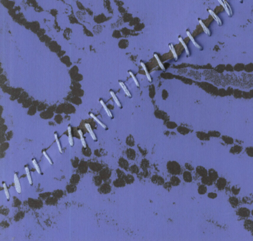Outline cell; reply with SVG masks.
Returning <instances> with one entry per match:
<instances>
[{
    "label": "cell",
    "mask_w": 253,
    "mask_h": 241,
    "mask_svg": "<svg viewBox=\"0 0 253 241\" xmlns=\"http://www.w3.org/2000/svg\"><path fill=\"white\" fill-rule=\"evenodd\" d=\"M91 117H93V119L94 120L96 121V122H97V123H98V124H99L100 125V126L104 128V129H106V128H107V127H106V124H103V122H101V121H100V120H98V118H97V117H96V116H95V115H93V114L91 113Z\"/></svg>",
    "instance_id": "29"
},
{
    "label": "cell",
    "mask_w": 253,
    "mask_h": 241,
    "mask_svg": "<svg viewBox=\"0 0 253 241\" xmlns=\"http://www.w3.org/2000/svg\"><path fill=\"white\" fill-rule=\"evenodd\" d=\"M129 74H130V75H131V76L132 77V79H133V80H134V83H135V84L137 85V86H139V82H138V81L137 80V79H136V77L134 76V74L132 72H129Z\"/></svg>",
    "instance_id": "41"
},
{
    "label": "cell",
    "mask_w": 253,
    "mask_h": 241,
    "mask_svg": "<svg viewBox=\"0 0 253 241\" xmlns=\"http://www.w3.org/2000/svg\"><path fill=\"white\" fill-rule=\"evenodd\" d=\"M245 153L249 157H253V147L248 146L245 148Z\"/></svg>",
    "instance_id": "32"
},
{
    "label": "cell",
    "mask_w": 253,
    "mask_h": 241,
    "mask_svg": "<svg viewBox=\"0 0 253 241\" xmlns=\"http://www.w3.org/2000/svg\"><path fill=\"white\" fill-rule=\"evenodd\" d=\"M43 155H44L45 157V158L47 159V160H48V162H49V163H50L51 165H52V163H52V160H51V159H50V157L48 156V154H47V153H46V152L44 151H43Z\"/></svg>",
    "instance_id": "44"
},
{
    "label": "cell",
    "mask_w": 253,
    "mask_h": 241,
    "mask_svg": "<svg viewBox=\"0 0 253 241\" xmlns=\"http://www.w3.org/2000/svg\"><path fill=\"white\" fill-rule=\"evenodd\" d=\"M243 146H241L240 145H234L233 146H232L230 149V153H231L233 154H240L242 151H243Z\"/></svg>",
    "instance_id": "6"
},
{
    "label": "cell",
    "mask_w": 253,
    "mask_h": 241,
    "mask_svg": "<svg viewBox=\"0 0 253 241\" xmlns=\"http://www.w3.org/2000/svg\"><path fill=\"white\" fill-rule=\"evenodd\" d=\"M85 127H86V129H87V130H88V132H89V134H90V135H91V138H92L94 141H96V140H97V138H96V134H94V132H93L92 129H91V126H90V124H88V123H86Z\"/></svg>",
    "instance_id": "15"
},
{
    "label": "cell",
    "mask_w": 253,
    "mask_h": 241,
    "mask_svg": "<svg viewBox=\"0 0 253 241\" xmlns=\"http://www.w3.org/2000/svg\"><path fill=\"white\" fill-rule=\"evenodd\" d=\"M197 137L199 140L202 141H209L210 139V136L208 133H205L204 132H197Z\"/></svg>",
    "instance_id": "4"
},
{
    "label": "cell",
    "mask_w": 253,
    "mask_h": 241,
    "mask_svg": "<svg viewBox=\"0 0 253 241\" xmlns=\"http://www.w3.org/2000/svg\"><path fill=\"white\" fill-rule=\"evenodd\" d=\"M251 232H252V235H253V228L251 230Z\"/></svg>",
    "instance_id": "49"
},
{
    "label": "cell",
    "mask_w": 253,
    "mask_h": 241,
    "mask_svg": "<svg viewBox=\"0 0 253 241\" xmlns=\"http://www.w3.org/2000/svg\"><path fill=\"white\" fill-rule=\"evenodd\" d=\"M134 181V178L132 176H128L126 178V183H132Z\"/></svg>",
    "instance_id": "46"
},
{
    "label": "cell",
    "mask_w": 253,
    "mask_h": 241,
    "mask_svg": "<svg viewBox=\"0 0 253 241\" xmlns=\"http://www.w3.org/2000/svg\"><path fill=\"white\" fill-rule=\"evenodd\" d=\"M202 184L205 185H206V186H211V185H213L214 181H213V180H212L210 178H209V176H205V177H202Z\"/></svg>",
    "instance_id": "10"
},
{
    "label": "cell",
    "mask_w": 253,
    "mask_h": 241,
    "mask_svg": "<svg viewBox=\"0 0 253 241\" xmlns=\"http://www.w3.org/2000/svg\"><path fill=\"white\" fill-rule=\"evenodd\" d=\"M208 134L210 136V137H212L218 138L219 137H221V133L217 131H209L208 132Z\"/></svg>",
    "instance_id": "31"
},
{
    "label": "cell",
    "mask_w": 253,
    "mask_h": 241,
    "mask_svg": "<svg viewBox=\"0 0 253 241\" xmlns=\"http://www.w3.org/2000/svg\"><path fill=\"white\" fill-rule=\"evenodd\" d=\"M126 154H127V157L129 158L131 160H134L135 159V151L132 150V149H128L127 150V152H126Z\"/></svg>",
    "instance_id": "24"
},
{
    "label": "cell",
    "mask_w": 253,
    "mask_h": 241,
    "mask_svg": "<svg viewBox=\"0 0 253 241\" xmlns=\"http://www.w3.org/2000/svg\"><path fill=\"white\" fill-rule=\"evenodd\" d=\"M100 104L103 105V108H104V110H106V114L109 116L110 117H113V115H112V113L110 111V110L108 108V107L106 106V105L105 103H104V102H103V100H100Z\"/></svg>",
    "instance_id": "26"
},
{
    "label": "cell",
    "mask_w": 253,
    "mask_h": 241,
    "mask_svg": "<svg viewBox=\"0 0 253 241\" xmlns=\"http://www.w3.org/2000/svg\"><path fill=\"white\" fill-rule=\"evenodd\" d=\"M208 11H209V14L212 15V17L215 19L216 21L217 22V24H218L219 26H221V25H222V22H221V19H220V18H219L217 16H216V14L213 11L211 10V9H209V10H208Z\"/></svg>",
    "instance_id": "16"
},
{
    "label": "cell",
    "mask_w": 253,
    "mask_h": 241,
    "mask_svg": "<svg viewBox=\"0 0 253 241\" xmlns=\"http://www.w3.org/2000/svg\"><path fill=\"white\" fill-rule=\"evenodd\" d=\"M68 134H69V145L71 146H73L74 145V141H73V138H72V128H71V126L69 125L68 126Z\"/></svg>",
    "instance_id": "21"
},
{
    "label": "cell",
    "mask_w": 253,
    "mask_h": 241,
    "mask_svg": "<svg viewBox=\"0 0 253 241\" xmlns=\"http://www.w3.org/2000/svg\"><path fill=\"white\" fill-rule=\"evenodd\" d=\"M178 39H179V40H180V42H181V44L182 45V46H183V48L185 49V52H186V54L187 55H189V50H188V48H187V46L186 45V44L185 43V42H184V40H183V39L182 38V37H180V36H179L178 37Z\"/></svg>",
    "instance_id": "30"
},
{
    "label": "cell",
    "mask_w": 253,
    "mask_h": 241,
    "mask_svg": "<svg viewBox=\"0 0 253 241\" xmlns=\"http://www.w3.org/2000/svg\"><path fill=\"white\" fill-rule=\"evenodd\" d=\"M14 184H15V188L18 194L21 192V187L19 183V180L18 178V176L16 174H14Z\"/></svg>",
    "instance_id": "9"
},
{
    "label": "cell",
    "mask_w": 253,
    "mask_h": 241,
    "mask_svg": "<svg viewBox=\"0 0 253 241\" xmlns=\"http://www.w3.org/2000/svg\"><path fill=\"white\" fill-rule=\"evenodd\" d=\"M240 189L238 187L233 186L232 188H231V192L234 195H238L240 193Z\"/></svg>",
    "instance_id": "37"
},
{
    "label": "cell",
    "mask_w": 253,
    "mask_h": 241,
    "mask_svg": "<svg viewBox=\"0 0 253 241\" xmlns=\"http://www.w3.org/2000/svg\"><path fill=\"white\" fill-rule=\"evenodd\" d=\"M218 1L219 2V3L222 5L223 7L225 9V10H226V13L228 14V16H232V14H231V13H230V11L228 7V6L226 5V1H225V0H218Z\"/></svg>",
    "instance_id": "18"
},
{
    "label": "cell",
    "mask_w": 253,
    "mask_h": 241,
    "mask_svg": "<svg viewBox=\"0 0 253 241\" xmlns=\"http://www.w3.org/2000/svg\"><path fill=\"white\" fill-rule=\"evenodd\" d=\"M172 186H173V185H172V184H171V182H170V183H166L164 185V187L165 189H168V190H170V189H171Z\"/></svg>",
    "instance_id": "45"
},
{
    "label": "cell",
    "mask_w": 253,
    "mask_h": 241,
    "mask_svg": "<svg viewBox=\"0 0 253 241\" xmlns=\"http://www.w3.org/2000/svg\"><path fill=\"white\" fill-rule=\"evenodd\" d=\"M229 202L233 208H236L239 204V200L236 196H230L229 198Z\"/></svg>",
    "instance_id": "12"
},
{
    "label": "cell",
    "mask_w": 253,
    "mask_h": 241,
    "mask_svg": "<svg viewBox=\"0 0 253 241\" xmlns=\"http://www.w3.org/2000/svg\"><path fill=\"white\" fill-rule=\"evenodd\" d=\"M78 132H79V136H80V137H81V144H82L84 148H86V143L85 139H83V137L82 131H81V130H79V131H78Z\"/></svg>",
    "instance_id": "39"
},
{
    "label": "cell",
    "mask_w": 253,
    "mask_h": 241,
    "mask_svg": "<svg viewBox=\"0 0 253 241\" xmlns=\"http://www.w3.org/2000/svg\"><path fill=\"white\" fill-rule=\"evenodd\" d=\"M167 168L168 172L172 175L178 176L182 172V168L180 165L176 161H169L167 163Z\"/></svg>",
    "instance_id": "1"
},
{
    "label": "cell",
    "mask_w": 253,
    "mask_h": 241,
    "mask_svg": "<svg viewBox=\"0 0 253 241\" xmlns=\"http://www.w3.org/2000/svg\"><path fill=\"white\" fill-rule=\"evenodd\" d=\"M186 33H187V36H188V37H189V39L191 40V41L192 42V43H193V44L195 45V47H197V48H198L199 50H202V47H201V46H199V45L198 44H197V42H195V39H194V38L192 37V35H191V33H189V31H187V32H186Z\"/></svg>",
    "instance_id": "20"
},
{
    "label": "cell",
    "mask_w": 253,
    "mask_h": 241,
    "mask_svg": "<svg viewBox=\"0 0 253 241\" xmlns=\"http://www.w3.org/2000/svg\"><path fill=\"white\" fill-rule=\"evenodd\" d=\"M141 65L142 68H143V69H144V72H145V74H146V77H147L149 81V82H151V81H152V79H151V77L149 73L148 72V70H147V69H146V67L145 64H144V62H141Z\"/></svg>",
    "instance_id": "25"
},
{
    "label": "cell",
    "mask_w": 253,
    "mask_h": 241,
    "mask_svg": "<svg viewBox=\"0 0 253 241\" xmlns=\"http://www.w3.org/2000/svg\"><path fill=\"white\" fill-rule=\"evenodd\" d=\"M185 168L187 169L188 170H194L193 166H192L190 163H186L185 164Z\"/></svg>",
    "instance_id": "43"
},
{
    "label": "cell",
    "mask_w": 253,
    "mask_h": 241,
    "mask_svg": "<svg viewBox=\"0 0 253 241\" xmlns=\"http://www.w3.org/2000/svg\"><path fill=\"white\" fill-rule=\"evenodd\" d=\"M152 180H153L154 183H156V184H158V185H163V184L164 183V180H163V179L162 178H161V177H159V176H154L153 178H152Z\"/></svg>",
    "instance_id": "17"
},
{
    "label": "cell",
    "mask_w": 253,
    "mask_h": 241,
    "mask_svg": "<svg viewBox=\"0 0 253 241\" xmlns=\"http://www.w3.org/2000/svg\"><path fill=\"white\" fill-rule=\"evenodd\" d=\"M25 170H26V176H27L28 183H29L30 185H32V184H33V181H32V178H31V173H30V171H29V169H28V167H26V168H25Z\"/></svg>",
    "instance_id": "33"
},
{
    "label": "cell",
    "mask_w": 253,
    "mask_h": 241,
    "mask_svg": "<svg viewBox=\"0 0 253 241\" xmlns=\"http://www.w3.org/2000/svg\"><path fill=\"white\" fill-rule=\"evenodd\" d=\"M207 192V187L205 185H201L198 187V193L199 194H204Z\"/></svg>",
    "instance_id": "19"
},
{
    "label": "cell",
    "mask_w": 253,
    "mask_h": 241,
    "mask_svg": "<svg viewBox=\"0 0 253 241\" xmlns=\"http://www.w3.org/2000/svg\"><path fill=\"white\" fill-rule=\"evenodd\" d=\"M223 141L228 145H232L234 144V139L232 137H230L229 136H226V135H223L221 137Z\"/></svg>",
    "instance_id": "11"
},
{
    "label": "cell",
    "mask_w": 253,
    "mask_h": 241,
    "mask_svg": "<svg viewBox=\"0 0 253 241\" xmlns=\"http://www.w3.org/2000/svg\"><path fill=\"white\" fill-rule=\"evenodd\" d=\"M32 163H33V165H34V167H35V170H37V172H38V174H41V170H40V168H39V166H38V163H37V162H36V161H35V159H33L32 160Z\"/></svg>",
    "instance_id": "38"
},
{
    "label": "cell",
    "mask_w": 253,
    "mask_h": 241,
    "mask_svg": "<svg viewBox=\"0 0 253 241\" xmlns=\"http://www.w3.org/2000/svg\"><path fill=\"white\" fill-rule=\"evenodd\" d=\"M169 48L171 49L172 53H173V57H174L175 59V60H178V55H177V53L175 52V50L173 45V44H170V45H169Z\"/></svg>",
    "instance_id": "34"
},
{
    "label": "cell",
    "mask_w": 253,
    "mask_h": 241,
    "mask_svg": "<svg viewBox=\"0 0 253 241\" xmlns=\"http://www.w3.org/2000/svg\"><path fill=\"white\" fill-rule=\"evenodd\" d=\"M166 127L168 128V129H175V128L178 127V124H176L175 122H171V121H168L166 122Z\"/></svg>",
    "instance_id": "28"
},
{
    "label": "cell",
    "mask_w": 253,
    "mask_h": 241,
    "mask_svg": "<svg viewBox=\"0 0 253 241\" xmlns=\"http://www.w3.org/2000/svg\"><path fill=\"white\" fill-rule=\"evenodd\" d=\"M182 178L186 183H191L192 181V176L191 172L188 170L185 171L182 174Z\"/></svg>",
    "instance_id": "8"
},
{
    "label": "cell",
    "mask_w": 253,
    "mask_h": 241,
    "mask_svg": "<svg viewBox=\"0 0 253 241\" xmlns=\"http://www.w3.org/2000/svg\"><path fill=\"white\" fill-rule=\"evenodd\" d=\"M208 197L211 199H215L217 197V194L215 192H209L208 193Z\"/></svg>",
    "instance_id": "42"
},
{
    "label": "cell",
    "mask_w": 253,
    "mask_h": 241,
    "mask_svg": "<svg viewBox=\"0 0 253 241\" xmlns=\"http://www.w3.org/2000/svg\"><path fill=\"white\" fill-rule=\"evenodd\" d=\"M132 171L135 172H138V168L137 167V165H133V166L132 167Z\"/></svg>",
    "instance_id": "48"
},
{
    "label": "cell",
    "mask_w": 253,
    "mask_h": 241,
    "mask_svg": "<svg viewBox=\"0 0 253 241\" xmlns=\"http://www.w3.org/2000/svg\"><path fill=\"white\" fill-rule=\"evenodd\" d=\"M126 143L129 144V146H134V140H133V139H130L129 138L127 139V141H126Z\"/></svg>",
    "instance_id": "47"
},
{
    "label": "cell",
    "mask_w": 253,
    "mask_h": 241,
    "mask_svg": "<svg viewBox=\"0 0 253 241\" xmlns=\"http://www.w3.org/2000/svg\"><path fill=\"white\" fill-rule=\"evenodd\" d=\"M199 24H200V25H201V26H202V28H203L204 31L209 36H210V35H211V32H210V31H209V29H208V28L205 25H204V24L202 22V21L201 20V19H199Z\"/></svg>",
    "instance_id": "27"
},
{
    "label": "cell",
    "mask_w": 253,
    "mask_h": 241,
    "mask_svg": "<svg viewBox=\"0 0 253 241\" xmlns=\"http://www.w3.org/2000/svg\"><path fill=\"white\" fill-rule=\"evenodd\" d=\"M171 183L173 186H178L181 183V180H180L178 176H174L171 178Z\"/></svg>",
    "instance_id": "14"
},
{
    "label": "cell",
    "mask_w": 253,
    "mask_h": 241,
    "mask_svg": "<svg viewBox=\"0 0 253 241\" xmlns=\"http://www.w3.org/2000/svg\"><path fill=\"white\" fill-rule=\"evenodd\" d=\"M196 172L199 176H201L202 178L208 176V170L202 166H197V168H196Z\"/></svg>",
    "instance_id": "5"
},
{
    "label": "cell",
    "mask_w": 253,
    "mask_h": 241,
    "mask_svg": "<svg viewBox=\"0 0 253 241\" xmlns=\"http://www.w3.org/2000/svg\"><path fill=\"white\" fill-rule=\"evenodd\" d=\"M227 185V181L223 178H219L216 180V187H218L219 190H222L226 187Z\"/></svg>",
    "instance_id": "3"
},
{
    "label": "cell",
    "mask_w": 253,
    "mask_h": 241,
    "mask_svg": "<svg viewBox=\"0 0 253 241\" xmlns=\"http://www.w3.org/2000/svg\"><path fill=\"white\" fill-rule=\"evenodd\" d=\"M110 94H111V96H112V97H113V100H115V103H116L117 105V106L120 107V108H122V105H121V103H120V100H118V98H117L116 95L115 94V93L113 92V91H110Z\"/></svg>",
    "instance_id": "22"
},
{
    "label": "cell",
    "mask_w": 253,
    "mask_h": 241,
    "mask_svg": "<svg viewBox=\"0 0 253 241\" xmlns=\"http://www.w3.org/2000/svg\"><path fill=\"white\" fill-rule=\"evenodd\" d=\"M119 83H120V86L122 87V89H123V91H124V93H125V94H126V96H129L130 98H132V95H131V93H130V92L129 91V90L126 89V87L125 86V85H124V83L123 82H122V81H120Z\"/></svg>",
    "instance_id": "23"
},
{
    "label": "cell",
    "mask_w": 253,
    "mask_h": 241,
    "mask_svg": "<svg viewBox=\"0 0 253 241\" xmlns=\"http://www.w3.org/2000/svg\"><path fill=\"white\" fill-rule=\"evenodd\" d=\"M240 2H241V1H242V0H240Z\"/></svg>",
    "instance_id": "50"
},
{
    "label": "cell",
    "mask_w": 253,
    "mask_h": 241,
    "mask_svg": "<svg viewBox=\"0 0 253 241\" xmlns=\"http://www.w3.org/2000/svg\"><path fill=\"white\" fill-rule=\"evenodd\" d=\"M177 130H178V132L180 134H182V135H186V134H187L190 132L189 129L185 127H183V126H179V127L178 126Z\"/></svg>",
    "instance_id": "13"
},
{
    "label": "cell",
    "mask_w": 253,
    "mask_h": 241,
    "mask_svg": "<svg viewBox=\"0 0 253 241\" xmlns=\"http://www.w3.org/2000/svg\"><path fill=\"white\" fill-rule=\"evenodd\" d=\"M3 187H4V193H5L6 196H7V199L9 200V196H10V195H9V191H8V189H7V185H6V184L4 183H3Z\"/></svg>",
    "instance_id": "40"
},
{
    "label": "cell",
    "mask_w": 253,
    "mask_h": 241,
    "mask_svg": "<svg viewBox=\"0 0 253 241\" xmlns=\"http://www.w3.org/2000/svg\"><path fill=\"white\" fill-rule=\"evenodd\" d=\"M154 57L156 59V60H157V62H158V65L160 66V67H161V69H162V70H163V71H165V67H164V66H163V63L161 62V61L160 60V59H159V57H158V55L157 54H154Z\"/></svg>",
    "instance_id": "35"
},
{
    "label": "cell",
    "mask_w": 253,
    "mask_h": 241,
    "mask_svg": "<svg viewBox=\"0 0 253 241\" xmlns=\"http://www.w3.org/2000/svg\"><path fill=\"white\" fill-rule=\"evenodd\" d=\"M55 141H56V142H57V146H58L59 151V152H60V153H62V146H61V144H60L59 140L57 134H56V133H55Z\"/></svg>",
    "instance_id": "36"
},
{
    "label": "cell",
    "mask_w": 253,
    "mask_h": 241,
    "mask_svg": "<svg viewBox=\"0 0 253 241\" xmlns=\"http://www.w3.org/2000/svg\"><path fill=\"white\" fill-rule=\"evenodd\" d=\"M208 176H209V178H210L214 182L216 181V180H218V178H219L218 172H216L215 170H214V169L212 168L209 169V171H208Z\"/></svg>",
    "instance_id": "7"
},
{
    "label": "cell",
    "mask_w": 253,
    "mask_h": 241,
    "mask_svg": "<svg viewBox=\"0 0 253 241\" xmlns=\"http://www.w3.org/2000/svg\"><path fill=\"white\" fill-rule=\"evenodd\" d=\"M237 214L240 217L247 218H248L250 216L251 211H250L249 209H247L246 207H240L237 211Z\"/></svg>",
    "instance_id": "2"
}]
</instances>
